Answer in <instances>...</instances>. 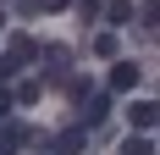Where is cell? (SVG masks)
I'll use <instances>...</instances> for the list:
<instances>
[{"label": "cell", "instance_id": "cell-13", "mask_svg": "<svg viewBox=\"0 0 160 155\" xmlns=\"http://www.w3.org/2000/svg\"><path fill=\"white\" fill-rule=\"evenodd\" d=\"M0 28H6V11H0Z\"/></svg>", "mask_w": 160, "mask_h": 155}, {"label": "cell", "instance_id": "cell-8", "mask_svg": "<svg viewBox=\"0 0 160 155\" xmlns=\"http://www.w3.org/2000/svg\"><path fill=\"white\" fill-rule=\"evenodd\" d=\"M94 56H105V61H122V45H116V33H94Z\"/></svg>", "mask_w": 160, "mask_h": 155}, {"label": "cell", "instance_id": "cell-11", "mask_svg": "<svg viewBox=\"0 0 160 155\" xmlns=\"http://www.w3.org/2000/svg\"><path fill=\"white\" fill-rule=\"evenodd\" d=\"M72 0H33V11H66Z\"/></svg>", "mask_w": 160, "mask_h": 155}, {"label": "cell", "instance_id": "cell-4", "mask_svg": "<svg viewBox=\"0 0 160 155\" xmlns=\"http://www.w3.org/2000/svg\"><path fill=\"white\" fill-rule=\"evenodd\" d=\"M105 111H111V100H105V94H83V127H94Z\"/></svg>", "mask_w": 160, "mask_h": 155}, {"label": "cell", "instance_id": "cell-2", "mask_svg": "<svg viewBox=\"0 0 160 155\" xmlns=\"http://www.w3.org/2000/svg\"><path fill=\"white\" fill-rule=\"evenodd\" d=\"M83 139H88L83 127H66V133H55V139H50V150H55V155H83Z\"/></svg>", "mask_w": 160, "mask_h": 155}, {"label": "cell", "instance_id": "cell-7", "mask_svg": "<svg viewBox=\"0 0 160 155\" xmlns=\"http://www.w3.org/2000/svg\"><path fill=\"white\" fill-rule=\"evenodd\" d=\"M22 139H28V127H22V122H11V127H0V155H11V150H17Z\"/></svg>", "mask_w": 160, "mask_h": 155}, {"label": "cell", "instance_id": "cell-3", "mask_svg": "<svg viewBox=\"0 0 160 155\" xmlns=\"http://www.w3.org/2000/svg\"><path fill=\"white\" fill-rule=\"evenodd\" d=\"M138 78H144L138 61H116V67H111V89H138Z\"/></svg>", "mask_w": 160, "mask_h": 155}, {"label": "cell", "instance_id": "cell-10", "mask_svg": "<svg viewBox=\"0 0 160 155\" xmlns=\"http://www.w3.org/2000/svg\"><path fill=\"white\" fill-rule=\"evenodd\" d=\"M44 72H66V50H44Z\"/></svg>", "mask_w": 160, "mask_h": 155}, {"label": "cell", "instance_id": "cell-6", "mask_svg": "<svg viewBox=\"0 0 160 155\" xmlns=\"http://www.w3.org/2000/svg\"><path fill=\"white\" fill-rule=\"evenodd\" d=\"M39 94H44V83H39V78H28V83H17V89H11V100H17V105H33Z\"/></svg>", "mask_w": 160, "mask_h": 155}, {"label": "cell", "instance_id": "cell-5", "mask_svg": "<svg viewBox=\"0 0 160 155\" xmlns=\"http://www.w3.org/2000/svg\"><path fill=\"white\" fill-rule=\"evenodd\" d=\"M105 17H111L116 28H127L132 17H138V6H132V0H111V6H105Z\"/></svg>", "mask_w": 160, "mask_h": 155}, {"label": "cell", "instance_id": "cell-1", "mask_svg": "<svg viewBox=\"0 0 160 155\" xmlns=\"http://www.w3.org/2000/svg\"><path fill=\"white\" fill-rule=\"evenodd\" d=\"M155 116H160V105H155V100H132V111H127L132 133H149V127H155Z\"/></svg>", "mask_w": 160, "mask_h": 155}, {"label": "cell", "instance_id": "cell-12", "mask_svg": "<svg viewBox=\"0 0 160 155\" xmlns=\"http://www.w3.org/2000/svg\"><path fill=\"white\" fill-rule=\"evenodd\" d=\"M6 111H11V89L0 83V116H6Z\"/></svg>", "mask_w": 160, "mask_h": 155}, {"label": "cell", "instance_id": "cell-9", "mask_svg": "<svg viewBox=\"0 0 160 155\" xmlns=\"http://www.w3.org/2000/svg\"><path fill=\"white\" fill-rule=\"evenodd\" d=\"M122 155H155V144H149L144 133H132V139H127V150H122Z\"/></svg>", "mask_w": 160, "mask_h": 155}]
</instances>
